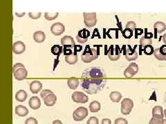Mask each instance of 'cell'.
Wrapping results in <instances>:
<instances>
[{"label":"cell","instance_id":"1","mask_svg":"<svg viewBox=\"0 0 166 124\" xmlns=\"http://www.w3.org/2000/svg\"><path fill=\"white\" fill-rule=\"evenodd\" d=\"M81 87L84 92L89 95L98 93L104 88L107 81L104 79L84 78L81 79Z\"/></svg>","mask_w":166,"mask_h":124},{"label":"cell","instance_id":"2","mask_svg":"<svg viewBox=\"0 0 166 124\" xmlns=\"http://www.w3.org/2000/svg\"><path fill=\"white\" fill-rule=\"evenodd\" d=\"M98 55L99 54L96 48H91L89 46H87L81 55V59L84 63H90L98 59Z\"/></svg>","mask_w":166,"mask_h":124},{"label":"cell","instance_id":"3","mask_svg":"<svg viewBox=\"0 0 166 124\" xmlns=\"http://www.w3.org/2000/svg\"><path fill=\"white\" fill-rule=\"evenodd\" d=\"M105 75L98 68H87L83 72L82 78H93V79H104Z\"/></svg>","mask_w":166,"mask_h":124},{"label":"cell","instance_id":"4","mask_svg":"<svg viewBox=\"0 0 166 124\" xmlns=\"http://www.w3.org/2000/svg\"><path fill=\"white\" fill-rule=\"evenodd\" d=\"M14 77L18 81H22L26 78L28 71L26 70L25 66L22 63H17L13 66Z\"/></svg>","mask_w":166,"mask_h":124},{"label":"cell","instance_id":"5","mask_svg":"<svg viewBox=\"0 0 166 124\" xmlns=\"http://www.w3.org/2000/svg\"><path fill=\"white\" fill-rule=\"evenodd\" d=\"M84 23L88 28H92L97 23L96 13H84Z\"/></svg>","mask_w":166,"mask_h":124},{"label":"cell","instance_id":"6","mask_svg":"<svg viewBox=\"0 0 166 124\" xmlns=\"http://www.w3.org/2000/svg\"><path fill=\"white\" fill-rule=\"evenodd\" d=\"M88 116V110L85 107H79L73 113V118L75 122H81Z\"/></svg>","mask_w":166,"mask_h":124},{"label":"cell","instance_id":"7","mask_svg":"<svg viewBox=\"0 0 166 124\" xmlns=\"http://www.w3.org/2000/svg\"><path fill=\"white\" fill-rule=\"evenodd\" d=\"M134 107V102L132 99L125 98L123 100L121 104V113L123 114L128 115L131 113L132 110Z\"/></svg>","mask_w":166,"mask_h":124},{"label":"cell","instance_id":"8","mask_svg":"<svg viewBox=\"0 0 166 124\" xmlns=\"http://www.w3.org/2000/svg\"><path fill=\"white\" fill-rule=\"evenodd\" d=\"M72 100L78 104H85L89 100L88 96L82 92H74L71 96Z\"/></svg>","mask_w":166,"mask_h":124},{"label":"cell","instance_id":"9","mask_svg":"<svg viewBox=\"0 0 166 124\" xmlns=\"http://www.w3.org/2000/svg\"><path fill=\"white\" fill-rule=\"evenodd\" d=\"M108 57L111 61H117L120 57V53L119 52V46H116L114 48V46L111 45L108 52Z\"/></svg>","mask_w":166,"mask_h":124},{"label":"cell","instance_id":"10","mask_svg":"<svg viewBox=\"0 0 166 124\" xmlns=\"http://www.w3.org/2000/svg\"><path fill=\"white\" fill-rule=\"evenodd\" d=\"M138 71V66L135 63H132L124 71V75L127 78H131L137 73Z\"/></svg>","mask_w":166,"mask_h":124},{"label":"cell","instance_id":"11","mask_svg":"<svg viewBox=\"0 0 166 124\" xmlns=\"http://www.w3.org/2000/svg\"><path fill=\"white\" fill-rule=\"evenodd\" d=\"M154 54L155 58L159 61H166V45H163L160 48L155 49Z\"/></svg>","mask_w":166,"mask_h":124},{"label":"cell","instance_id":"12","mask_svg":"<svg viewBox=\"0 0 166 124\" xmlns=\"http://www.w3.org/2000/svg\"><path fill=\"white\" fill-rule=\"evenodd\" d=\"M51 31L54 35L59 36L65 32V27L62 23L57 22L53 24L51 27Z\"/></svg>","mask_w":166,"mask_h":124},{"label":"cell","instance_id":"13","mask_svg":"<svg viewBox=\"0 0 166 124\" xmlns=\"http://www.w3.org/2000/svg\"><path fill=\"white\" fill-rule=\"evenodd\" d=\"M89 35H90V32L88 30L83 28L78 32V35L76 37V39L78 43H80V44L86 43L87 40H88V37H89Z\"/></svg>","mask_w":166,"mask_h":124},{"label":"cell","instance_id":"14","mask_svg":"<svg viewBox=\"0 0 166 124\" xmlns=\"http://www.w3.org/2000/svg\"><path fill=\"white\" fill-rule=\"evenodd\" d=\"M125 58L129 62L134 61L137 59L138 58V53L135 49H132L130 46H128V48L126 49V52L125 53Z\"/></svg>","mask_w":166,"mask_h":124},{"label":"cell","instance_id":"15","mask_svg":"<svg viewBox=\"0 0 166 124\" xmlns=\"http://www.w3.org/2000/svg\"><path fill=\"white\" fill-rule=\"evenodd\" d=\"M26 50L25 44L22 41H17L15 42L13 46V52L17 54H22Z\"/></svg>","mask_w":166,"mask_h":124},{"label":"cell","instance_id":"16","mask_svg":"<svg viewBox=\"0 0 166 124\" xmlns=\"http://www.w3.org/2000/svg\"><path fill=\"white\" fill-rule=\"evenodd\" d=\"M152 36L153 35L152 34V33L146 32V35H145L144 37H142L140 40L141 46H143L144 48L147 46H149V45H152Z\"/></svg>","mask_w":166,"mask_h":124},{"label":"cell","instance_id":"17","mask_svg":"<svg viewBox=\"0 0 166 124\" xmlns=\"http://www.w3.org/2000/svg\"><path fill=\"white\" fill-rule=\"evenodd\" d=\"M43 100L44 102V104L46 105L47 106L51 107L53 106V105L56 104L57 101V96L54 93H51L50 95L47 96Z\"/></svg>","mask_w":166,"mask_h":124},{"label":"cell","instance_id":"18","mask_svg":"<svg viewBox=\"0 0 166 124\" xmlns=\"http://www.w3.org/2000/svg\"><path fill=\"white\" fill-rule=\"evenodd\" d=\"M29 106L33 110H37L41 106V101L38 96H32L29 101Z\"/></svg>","mask_w":166,"mask_h":124},{"label":"cell","instance_id":"19","mask_svg":"<svg viewBox=\"0 0 166 124\" xmlns=\"http://www.w3.org/2000/svg\"><path fill=\"white\" fill-rule=\"evenodd\" d=\"M42 88V84L39 81H33L30 84V90L33 94H37Z\"/></svg>","mask_w":166,"mask_h":124},{"label":"cell","instance_id":"20","mask_svg":"<svg viewBox=\"0 0 166 124\" xmlns=\"http://www.w3.org/2000/svg\"><path fill=\"white\" fill-rule=\"evenodd\" d=\"M61 44L64 46H71V47H74L75 45V41L73 37H71V36H65L61 39Z\"/></svg>","mask_w":166,"mask_h":124},{"label":"cell","instance_id":"21","mask_svg":"<svg viewBox=\"0 0 166 124\" xmlns=\"http://www.w3.org/2000/svg\"><path fill=\"white\" fill-rule=\"evenodd\" d=\"M16 114L19 117H26L29 114V110L25 106L22 105H17L16 107Z\"/></svg>","mask_w":166,"mask_h":124},{"label":"cell","instance_id":"22","mask_svg":"<svg viewBox=\"0 0 166 124\" xmlns=\"http://www.w3.org/2000/svg\"><path fill=\"white\" fill-rule=\"evenodd\" d=\"M33 39L35 42L37 43L41 44L42 42H44L46 39V35L44 34V32L41 31H36L34 34H33Z\"/></svg>","mask_w":166,"mask_h":124},{"label":"cell","instance_id":"23","mask_svg":"<svg viewBox=\"0 0 166 124\" xmlns=\"http://www.w3.org/2000/svg\"><path fill=\"white\" fill-rule=\"evenodd\" d=\"M65 62L70 65H74L78 62V55L76 53H73L69 55L65 56Z\"/></svg>","mask_w":166,"mask_h":124},{"label":"cell","instance_id":"24","mask_svg":"<svg viewBox=\"0 0 166 124\" xmlns=\"http://www.w3.org/2000/svg\"><path fill=\"white\" fill-rule=\"evenodd\" d=\"M27 96H28V95H27V92L25 90H20L18 92H17L16 95V99L17 101L24 102L26 101Z\"/></svg>","mask_w":166,"mask_h":124},{"label":"cell","instance_id":"25","mask_svg":"<svg viewBox=\"0 0 166 124\" xmlns=\"http://www.w3.org/2000/svg\"><path fill=\"white\" fill-rule=\"evenodd\" d=\"M79 79L76 78H70L67 80V85L70 89L75 90L79 86Z\"/></svg>","mask_w":166,"mask_h":124},{"label":"cell","instance_id":"26","mask_svg":"<svg viewBox=\"0 0 166 124\" xmlns=\"http://www.w3.org/2000/svg\"><path fill=\"white\" fill-rule=\"evenodd\" d=\"M101 110V104L98 101H93L89 104V110L92 113H98Z\"/></svg>","mask_w":166,"mask_h":124},{"label":"cell","instance_id":"27","mask_svg":"<svg viewBox=\"0 0 166 124\" xmlns=\"http://www.w3.org/2000/svg\"><path fill=\"white\" fill-rule=\"evenodd\" d=\"M110 98L113 102L118 103L120 101V99L122 98V95L119 92L114 91L111 92L110 95Z\"/></svg>","mask_w":166,"mask_h":124},{"label":"cell","instance_id":"28","mask_svg":"<svg viewBox=\"0 0 166 124\" xmlns=\"http://www.w3.org/2000/svg\"><path fill=\"white\" fill-rule=\"evenodd\" d=\"M154 28L156 30L157 32L161 33L165 31L166 30V25L162 22H157L155 24V25H154Z\"/></svg>","mask_w":166,"mask_h":124},{"label":"cell","instance_id":"29","mask_svg":"<svg viewBox=\"0 0 166 124\" xmlns=\"http://www.w3.org/2000/svg\"><path fill=\"white\" fill-rule=\"evenodd\" d=\"M152 115L153 117H164V113H163V108L162 107L157 105L153 108L152 110Z\"/></svg>","mask_w":166,"mask_h":124},{"label":"cell","instance_id":"30","mask_svg":"<svg viewBox=\"0 0 166 124\" xmlns=\"http://www.w3.org/2000/svg\"><path fill=\"white\" fill-rule=\"evenodd\" d=\"M62 48H63L60 45H54L51 48V53L54 55L59 56L62 53Z\"/></svg>","mask_w":166,"mask_h":124},{"label":"cell","instance_id":"31","mask_svg":"<svg viewBox=\"0 0 166 124\" xmlns=\"http://www.w3.org/2000/svg\"><path fill=\"white\" fill-rule=\"evenodd\" d=\"M58 13H46L44 14L45 19L48 21H51L56 19L58 17Z\"/></svg>","mask_w":166,"mask_h":124},{"label":"cell","instance_id":"32","mask_svg":"<svg viewBox=\"0 0 166 124\" xmlns=\"http://www.w3.org/2000/svg\"><path fill=\"white\" fill-rule=\"evenodd\" d=\"M164 120L161 117H153L150 121L149 124H163Z\"/></svg>","mask_w":166,"mask_h":124},{"label":"cell","instance_id":"33","mask_svg":"<svg viewBox=\"0 0 166 124\" xmlns=\"http://www.w3.org/2000/svg\"><path fill=\"white\" fill-rule=\"evenodd\" d=\"M133 34H134L133 31L128 28H125L124 31L122 32V35L125 39H130L131 37H132Z\"/></svg>","mask_w":166,"mask_h":124},{"label":"cell","instance_id":"34","mask_svg":"<svg viewBox=\"0 0 166 124\" xmlns=\"http://www.w3.org/2000/svg\"><path fill=\"white\" fill-rule=\"evenodd\" d=\"M143 51L145 54H146L147 55H151V54L155 53V50H154V48L152 46V45H149V46L144 47Z\"/></svg>","mask_w":166,"mask_h":124},{"label":"cell","instance_id":"35","mask_svg":"<svg viewBox=\"0 0 166 124\" xmlns=\"http://www.w3.org/2000/svg\"><path fill=\"white\" fill-rule=\"evenodd\" d=\"M87 124H99V121L96 117H92L87 120Z\"/></svg>","mask_w":166,"mask_h":124},{"label":"cell","instance_id":"36","mask_svg":"<svg viewBox=\"0 0 166 124\" xmlns=\"http://www.w3.org/2000/svg\"><path fill=\"white\" fill-rule=\"evenodd\" d=\"M126 28L130 29L132 31H134V30H136V28H137V25H136L135 22H129L126 24Z\"/></svg>","mask_w":166,"mask_h":124},{"label":"cell","instance_id":"37","mask_svg":"<svg viewBox=\"0 0 166 124\" xmlns=\"http://www.w3.org/2000/svg\"><path fill=\"white\" fill-rule=\"evenodd\" d=\"M25 124H38V122L35 118L29 117L25 121Z\"/></svg>","mask_w":166,"mask_h":124},{"label":"cell","instance_id":"38","mask_svg":"<svg viewBox=\"0 0 166 124\" xmlns=\"http://www.w3.org/2000/svg\"><path fill=\"white\" fill-rule=\"evenodd\" d=\"M114 124H128V122L124 118H118L114 122Z\"/></svg>","mask_w":166,"mask_h":124},{"label":"cell","instance_id":"39","mask_svg":"<svg viewBox=\"0 0 166 124\" xmlns=\"http://www.w3.org/2000/svg\"><path fill=\"white\" fill-rule=\"evenodd\" d=\"M51 93H53V92L50 90H42V92L40 93V96H41V97L44 99L47 96L50 95V94Z\"/></svg>","mask_w":166,"mask_h":124},{"label":"cell","instance_id":"40","mask_svg":"<svg viewBox=\"0 0 166 124\" xmlns=\"http://www.w3.org/2000/svg\"><path fill=\"white\" fill-rule=\"evenodd\" d=\"M41 13H29V17L33 19H37L38 18H40L41 17Z\"/></svg>","mask_w":166,"mask_h":124},{"label":"cell","instance_id":"41","mask_svg":"<svg viewBox=\"0 0 166 124\" xmlns=\"http://www.w3.org/2000/svg\"><path fill=\"white\" fill-rule=\"evenodd\" d=\"M111 120L110 119H103L102 120V124H111Z\"/></svg>","mask_w":166,"mask_h":124},{"label":"cell","instance_id":"42","mask_svg":"<svg viewBox=\"0 0 166 124\" xmlns=\"http://www.w3.org/2000/svg\"><path fill=\"white\" fill-rule=\"evenodd\" d=\"M74 47L76 48L75 50H76V51H78V52H79V51H81L83 49V47L81 46H75Z\"/></svg>","mask_w":166,"mask_h":124},{"label":"cell","instance_id":"43","mask_svg":"<svg viewBox=\"0 0 166 124\" xmlns=\"http://www.w3.org/2000/svg\"><path fill=\"white\" fill-rule=\"evenodd\" d=\"M52 124H62V123L61 121H60V120H55V121H53Z\"/></svg>","mask_w":166,"mask_h":124},{"label":"cell","instance_id":"44","mask_svg":"<svg viewBox=\"0 0 166 124\" xmlns=\"http://www.w3.org/2000/svg\"><path fill=\"white\" fill-rule=\"evenodd\" d=\"M16 15H17V17H23L24 15H25V13H20V14H19V13H16Z\"/></svg>","mask_w":166,"mask_h":124},{"label":"cell","instance_id":"45","mask_svg":"<svg viewBox=\"0 0 166 124\" xmlns=\"http://www.w3.org/2000/svg\"><path fill=\"white\" fill-rule=\"evenodd\" d=\"M136 31H137V32H138L137 33H138V35H141L143 33V31L142 29H136Z\"/></svg>","mask_w":166,"mask_h":124},{"label":"cell","instance_id":"46","mask_svg":"<svg viewBox=\"0 0 166 124\" xmlns=\"http://www.w3.org/2000/svg\"><path fill=\"white\" fill-rule=\"evenodd\" d=\"M163 41H164V42L165 43V45H166V33L163 36Z\"/></svg>","mask_w":166,"mask_h":124},{"label":"cell","instance_id":"47","mask_svg":"<svg viewBox=\"0 0 166 124\" xmlns=\"http://www.w3.org/2000/svg\"><path fill=\"white\" fill-rule=\"evenodd\" d=\"M164 115H165V117H166V110H164Z\"/></svg>","mask_w":166,"mask_h":124},{"label":"cell","instance_id":"48","mask_svg":"<svg viewBox=\"0 0 166 124\" xmlns=\"http://www.w3.org/2000/svg\"><path fill=\"white\" fill-rule=\"evenodd\" d=\"M163 124H166V120H164V123H163Z\"/></svg>","mask_w":166,"mask_h":124}]
</instances>
